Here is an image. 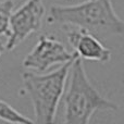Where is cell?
I'll return each mask as SVG.
<instances>
[{"instance_id": "6da1fadb", "label": "cell", "mask_w": 124, "mask_h": 124, "mask_svg": "<svg viewBox=\"0 0 124 124\" xmlns=\"http://www.w3.org/2000/svg\"><path fill=\"white\" fill-rule=\"evenodd\" d=\"M48 23L82 28L93 34L105 33L122 36L123 21L114 10L111 0H85L72 6L52 4Z\"/></svg>"}, {"instance_id": "7a4b0ae2", "label": "cell", "mask_w": 124, "mask_h": 124, "mask_svg": "<svg viewBox=\"0 0 124 124\" xmlns=\"http://www.w3.org/2000/svg\"><path fill=\"white\" fill-rule=\"evenodd\" d=\"M70 81L63 97L65 124H87L97 111H116L119 106L107 99L92 84L83 59L75 57L69 72Z\"/></svg>"}, {"instance_id": "3957f363", "label": "cell", "mask_w": 124, "mask_h": 124, "mask_svg": "<svg viewBox=\"0 0 124 124\" xmlns=\"http://www.w3.org/2000/svg\"><path fill=\"white\" fill-rule=\"evenodd\" d=\"M72 61L61 64L58 69L46 74L28 71L22 74L24 90L33 105L35 123L51 124L54 122Z\"/></svg>"}, {"instance_id": "277c9868", "label": "cell", "mask_w": 124, "mask_h": 124, "mask_svg": "<svg viewBox=\"0 0 124 124\" xmlns=\"http://www.w3.org/2000/svg\"><path fill=\"white\" fill-rule=\"evenodd\" d=\"M45 6L43 0H25L16 10L13 9L10 15V35L4 44V49L11 51L23 43L33 33L43 27Z\"/></svg>"}, {"instance_id": "5b68a950", "label": "cell", "mask_w": 124, "mask_h": 124, "mask_svg": "<svg viewBox=\"0 0 124 124\" xmlns=\"http://www.w3.org/2000/svg\"><path fill=\"white\" fill-rule=\"evenodd\" d=\"M75 52H70L66 47L52 35H40L33 47L23 59V66L27 70L43 73L56 65H61L73 60Z\"/></svg>"}, {"instance_id": "8992f818", "label": "cell", "mask_w": 124, "mask_h": 124, "mask_svg": "<svg viewBox=\"0 0 124 124\" xmlns=\"http://www.w3.org/2000/svg\"><path fill=\"white\" fill-rule=\"evenodd\" d=\"M66 38L77 57L81 59L107 63L111 60V51L95 34L82 28L72 27L66 32Z\"/></svg>"}, {"instance_id": "52a82bcc", "label": "cell", "mask_w": 124, "mask_h": 124, "mask_svg": "<svg viewBox=\"0 0 124 124\" xmlns=\"http://www.w3.org/2000/svg\"><path fill=\"white\" fill-rule=\"evenodd\" d=\"M0 120L8 123H35L34 120L27 118L15 110L11 105L0 99Z\"/></svg>"}, {"instance_id": "ba28073f", "label": "cell", "mask_w": 124, "mask_h": 124, "mask_svg": "<svg viewBox=\"0 0 124 124\" xmlns=\"http://www.w3.org/2000/svg\"><path fill=\"white\" fill-rule=\"evenodd\" d=\"M15 7L14 0H0V36L8 38L10 35V15Z\"/></svg>"}, {"instance_id": "9c48e42d", "label": "cell", "mask_w": 124, "mask_h": 124, "mask_svg": "<svg viewBox=\"0 0 124 124\" xmlns=\"http://www.w3.org/2000/svg\"><path fill=\"white\" fill-rule=\"evenodd\" d=\"M3 49H4L3 45H2V44L0 43V57H1V54H2V51H3Z\"/></svg>"}]
</instances>
